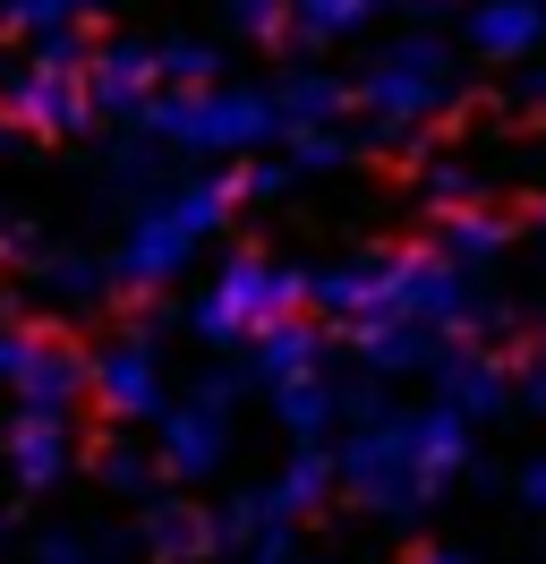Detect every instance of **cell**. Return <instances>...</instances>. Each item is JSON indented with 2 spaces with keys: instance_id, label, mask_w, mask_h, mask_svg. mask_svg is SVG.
Returning a JSON list of instances; mask_svg holds the SVG:
<instances>
[{
  "instance_id": "5",
  "label": "cell",
  "mask_w": 546,
  "mask_h": 564,
  "mask_svg": "<svg viewBox=\"0 0 546 564\" xmlns=\"http://www.w3.org/2000/svg\"><path fill=\"white\" fill-rule=\"evenodd\" d=\"M129 129H145L171 154H205V163H256L273 138H282V111H273V86H205V95H154Z\"/></svg>"
},
{
  "instance_id": "37",
  "label": "cell",
  "mask_w": 546,
  "mask_h": 564,
  "mask_svg": "<svg viewBox=\"0 0 546 564\" xmlns=\"http://www.w3.org/2000/svg\"><path fill=\"white\" fill-rule=\"evenodd\" d=\"M410 564H478L470 547H410Z\"/></svg>"
},
{
  "instance_id": "15",
  "label": "cell",
  "mask_w": 546,
  "mask_h": 564,
  "mask_svg": "<svg viewBox=\"0 0 546 564\" xmlns=\"http://www.w3.org/2000/svg\"><path fill=\"white\" fill-rule=\"evenodd\" d=\"M461 43L478 61H538L546 52V0H470Z\"/></svg>"
},
{
  "instance_id": "20",
  "label": "cell",
  "mask_w": 546,
  "mask_h": 564,
  "mask_svg": "<svg viewBox=\"0 0 546 564\" xmlns=\"http://www.w3.org/2000/svg\"><path fill=\"white\" fill-rule=\"evenodd\" d=\"M34 300L43 308H102L111 300V257H86V248H43L34 257Z\"/></svg>"
},
{
  "instance_id": "22",
  "label": "cell",
  "mask_w": 546,
  "mask_h": 564,
  "mask_svg": "<svg viewBox=\"0 0 546 564\" xmlns=\"http://www.w3.org/2000/svg\"><path fill=\"white\" fill-rule=\"evenodd\" d=\"M273 402V427L291 436V445H325L341 427V386L334 377H299V386H282V393H265Z\"/></svg>"
},
{
  "instance_id": "1",
  "label": "cell",
  "mask_w": 546,
  "mask_h": 564,
  "mask_svg": "<svg viewBox=\"0 0 546 564\" xmlns=\"http://www.w3.org/2000/svg\"><path fill=\"white\" fill-rule=\"evenodd\" d=\"M470 470H478V427L461 420V411H444V402H427V411H384V420L350 427L341 454H334L341 496H350L359 513H375V522H393V530H410L452 479H470Z\"/></svg>"
},
{
  "instance_id": "26",
  "label": "cell",
  "mask_w": 546,
  "mask_h": 564,
  "mask_svg": "<svg viewBox=\"0 0 546 564\" xmlns=\"http://www.w3.org/2000/svg\"><path fill=\"white\" fill-rule=\"evenodd\" d=\"M95 9H111V0H0V35H61V26H86Z\"/></svg>"
},
{
  "instance_id": "3",
  "label": "cell",
  "mask_w": 546,
  "mask_h": 564,
  "mask_svg": "<svg viewBox=\"0 0 546 564\" xmlns=\"http://www.w3.org/2000/svg\"><path fill=\"white\" fill-rule=\"evenodd\" d=\"M350 95H359V111H368V145L375 154H402V163L427 172V138H418V129L452 104V43L427 35V26H410V35H393L368 61V77H359Z\"/></svg>"
},
{
  "instance_id": "35",
  "label": "cell",
  "mask_w": 546,
  "mask_h": 564,
  "mask_svg": "<svg viewBox=\"0 0 546 564\" xmlns=\"http://www.w3.org/2000/svg\"><path fill=\"white\" fill-rule=\"evenodd\" d=\"M512 488H521V505H529V513H546V454L521 462V479H512Z\"/></svg>"
},
{
  "instance_id": "32",
  "label": "cell",
  "mask_w": 546,
  "mask_h": 564,
  "mask_svg": "<svg viewBox=\"0 0 546 564\" xmlns=\"http://www.w3.org/2000/svg\"><path fill=\"white\" fill-rule=\"evenodd\" d=\"M299 172H291V154H256L248 172H239V197H291Z\"/></svg>"
},
{
  "instance_id": "23",
  "label": "cell",
  "mask_w": 546,
  "mask_h": 564,
  "mask_svg": "<svg viewBox=\"0 0 546 564\" xmlns=\"http://www.w3.org/2000/svg\"><path fill=\"white\" fill-rule=\"evenodd\" d=\"M384 0H291V43L299 52H334V43H350L359 26H368Z\"/></svg>"
},
{
  "instance_id": "11",
  "label": "cell",
  "mask_w": 546,
  "mask_h": 564,
  "mask_svg": "<svg viewBox=\"0 0 546 564\" xmlns=\"http://www.w3.org/2000/svg\"><path fill=\"white\" fill-rule=\"evenodd\" d=\"M86 386H95V359L77 351L68 334H52V325H34V351L26 368H18V411H52V420H77V402H86Z\"/></svg>"
},
{
  "instance_id": "7",
  "label": "cell",
  "mask_w": 546,
  "mask_h": 564,
  "mask_svg": "<svg viewBox=\"0 0 546 564\" xmlns=\"http://www.w3.org/2000/svg\"><path fill=\"white\" fill-rule=\"evenodd\" d=\"M95 359V386H86V402H95L102 420L120 427H154L171 411V386H163V325H129V334H111Z\"/></svg>"
},
{
  "instance_id": "34",
  "label": "cell",
  "mask_w": 546,
  "mask_h": 564,
  "mask_svg": "<svg viewBox=\"0 0 546 564\" xmlns=\"http://www.w3.org/2000/svg\"><path fill=\"white\" fill-rule=\"evenodd\" d=\"M248 564H325V556H307V547L291 539V530H265V539L248 547Z\"/></svg>"
},
{
  "instance_id": "18",
  "label": "cell",
  "mask_w": 546,
  "mask_h": 564,
  "mask_svg": "<svg viewBox=\"0 0 546 564\" xmlns=\"http://www.w3.org/2000/svg\"><path fill=\"white\" fill-rule=\"evenodd\" d=\"M273 111H282V138H316V129H341V111H359V95L334 69H282L273 77Z\"/></svg>"
},
{
  "instance_id": "12",
  "label": "cell",
  "mask_w": 546,
  "mask_h": 564,
  "mask_svg": "<svg viewBox=\"0 0 546 564\" xmlns=\"http://www.w3.org/2000/svg\"><path fill=\"white\" fill-rule=\"evenodd\" d=\"M154 95H163V77H154V43H136V35L95 43V61H86V104H95V120H120V129H129Z\"/></svg>"
},
{
  "instance_id": "10",
  "label": "cell",
  "mask_w": 546,
  "mask_h": 564,
  "mask_svg": "<svg viewBox=\"0 0 546 564\" xmlns=\"http://www.w3.org/2000/svg\"><path fill=\"white\" fill-rule=\"evenodd\" d=\"M436 402L444 411H461V420H504L512 411V351H495V343H452V351L436 359Z\"/></svg>"
},
{
  "instance_id": "29",
  "label": "cell",
  "mask_w": 546,
  "mask_h": 564,
  "mask_svg": "<svg viewBox=\"0 0 546 564\" xmlns=\"http://www.w3.org/2000/svg\"><path fill=\"white\" fill-rule=\"evenodd\" d=\"M222 26H231V35H248V43H282L291 35V0H222Z\"/></svg>"
},
{
  "instance_id": "36",
  "label": "cell",
  "mask_w": 546,
  "mask_h": 564,
  "mask_svg": "<svg viewBox=\"0 0 546 564\" xmlns=\"http://www.w3.org/2000/svg\"><path fill=\"white\" fill-rule=\"evenodd\" d=\"M512 402H521V411H538V420H546V377H512Z\"/></svg>"
},
{
  "instance_id": "38",
  "label": "cell",
  "mask_w": 546,
  "mask_h": 564,
  "mask_svg": "<svg viewBox=\"0 0 546 564\" xmlns=\"http://www.w3.org/2000/svg\"><path fill=\"white\" fill-rule=\"evenodd\" d=\"M538 231H546V197H538Z\"/></svg>"
},
{
  "instance_id": "28",
  "label": "cell",
  "mask_w": 546,
  "mask_h": 564,
  "mask_svg": "<svg viewBox=\"0 0 546 564\" xmlns=\"http://www.w3.org/2000/svg\"><path fill=\"white\" fill-rule=\"evenodd\" d=\"M368 154V138L359 129H316V138H291V172H341V163H359Z\"/></svg>"
},
{
  "instance_id": "16",
  "label": "cell",
  "mask_w": 546,
  "mask_h": 564,
  "mask_svg": "<svg viewBox=\"0 0 546 564\" xmlns=\"http://www.w3.org/2000/svg\"><path fill=\"white\" fill-rule=\"evenodd\" d=\"M136 556L145 564H205L214 556V513L188 505V496H154L136 513Z\"/></svg>"
},
{
  "instance_id": "6",
  "label": "cell",
  "mask_w": 546,
  "mask_h": 564,
  "mask_svg": "<svg viewBox=\"0 0 546 564\" xmlns=\"http://www.w3.org/2000/svg\"><path fill=\"white\" fill-rule=\"evenodd\" d=\"M239 393H248L239 368H205L197 386H188V402H171L163 420H154V462H163V479L197 488V479H214V470L231 462V411H239Z\"/></svg>"
},
{
  "instance_id": "25",
  "label": "cell",
  "mask_w": 546,
  "mask_h": 564,
  "mask_svg": "<svg viewBox=\"0 0 546 564\" xmlns=\"http://www.w3.org/2000/svg\"><path fill=\"white\" fill-rule=\"evenodd\" d=\"M95 479H102L111 496H136V505H154V479H163V462L136 454L129 436H102V445H95Z\"/></svg>"
},
{
  "instance_id": "17",
  "label": "cell",
  "mask_w": 546,
  "mask_h": 564,
  "mask_svg": "<svg viewBox=\"0 0 546 564\" xmlns=\"http://www.w3.org/2000/svg\"><path fill=\"white\" fill-rule=\"evenodd\" d=\"M325 325L316 317H291V325H273V334H256L248 343V386H265V393H282V386H299V377H325Z\"/></svg>"
},
{
  "instance_id": "39",
  "label": "cell",
  "mask_w": 546,
  "mask_h": 564,
  "mask_svg": "<svg viewBox=\"0 0 546 564\" xmlns=\"http://www.w3.org/2000/svg\"><path fill=\"white\" fill-rule=\"evenodd\" d=\"M0 145H9V120H0Z\"/></svg>"
},
{
  "instance_id": "27",
  "label": "cell",
  "mask_w": 546,
  "mask_h": 564,
  "mask_svg": "<svg viewBox=\"0 0 546 564\" xmlns=\"http://www.w3.org/2000/svg\"><path fill=\"white\" fill-rule=\"evenodd\" d=\"M163 154H171V145H154L145 129H120L111 154H102V172L120 180V188H154V180H163Z\"/></svg>"
},
{
  "instance_id": "33",
  "label": "cell",
  "mask_w": 546,
  "mask_h": 564,
  "mask_svg": "<svg viewBox=\"0 0 546 564\" xmlns=\"http://www.w3.org/2000/svg\"><path fill=\"white\" fill-rule=\"evenodd\" d=\"M34 564H95V547H86L77 530H43V539H34Z\"/></svg>"
},
{
  "instance_id": "24",
  "label": "cell",
  "mask_w": 546,
  "mask_h": 564,
  "mask_svg": "<svg viewBox=\"0 0 546 564\" xmlns=\"http://www.w3.org/2000/svg\"><path fill=\"white\" fill-rule=\"evenodd\" d=\"M154 77H163V95H205V86H222V43L163 35L154 43Z\"/></svg>"
},
{
  "instance_id": "14",
  "label": "cell",
  "mask_w": 546,
  "mask_h": 564,
  "mask_svg": "<svg viewBox=\"0 0 546 564\" xmlns=\"http://www.w3.org/2000/svg\"><path fill=\"white\" fill-rule=\"evenodd\" d=\"M0 462L18 488H61L68 462H77V420H52V411H18L0 427Z\"/></svg>"
},
{
  "instance_id": "13",
  "label": "cell",
  "mask_w": 546,
  "mask_h": 564,
  "mask_svg": "<svg viewBox=\"0 0 546 564\" xmlns=\"http://www.w3.org/2000/svg\"><path fill=\"white\" fill-rule=\"evenodd\" d=\"M334 445H291V462L273 470V479H256L248 488V505H256V522L265 530H291L307 522V513H325V496H334Z\"/></svg>"
},
{
  "instance_id": "30",
  "label": "cell",
  "mask_w": 546,
  "mask_h": 564,
  "mask_svg": "<svg viewBox=\"0 0 546 564\" xmlns=\"http://www.w3.org/2000/svg\"><path fill=\"white\" fill-rule=\"evenodd\" d=\"M418 188H427V206H436V214H461V206H478V188H487V180H478L470 163H452V154H444V163L418 172Z\"/></svg>"
},
{
  "instance_id": "31",
  "label": "cell",
  "mask_w": 546,
  "mask_h": 564,
  "mask_svg": "<svg viewBox=\"0 0 546 564\" xmlns=\"http://www.w3.org/2000/svg\"><path fill=\"white\" fill-rule=\"evenodd\" d=\"M86 61H95V43L77 35V26H61V35H34V69H61V77H86Z\"/></svg>"
},
{
  "instance_id": "21",
  "label": "cell",
  "mask_w": 546,
  "mask_h": 564,
  "mask_svg": "<svg viewBox=\"0 0 546 564\" xmlns=\"http://www.w3.org/2000/svg\"><path fill=\"white\" fill-rule=\"evenodd\" d=\"M512 248V214L495 206H461V214H436V257L452 274H478V265H495Z\"/></svg>"
},
{
  "instance_id": "2",
  "label": "cell",
  "mask_w": 546,
  "mask_h": 564,
  "mask_svg": "<svg viewBox=\"0 0 546 564\" xmlns=\"http://www.w3.org/2000/svg\"><path fill=\"white\" fill-rule=\"evenodd\" d=\"M231 206H239V172H197V180H179L171 197L136 206V223L120 231V248H111V291L154 300L163 282H179L197 265V248L231 223Z\"/></svg>"
},
{
  "instance_id": "8",
  "label": "cell",
  "mask_w": 546,
  "mask_h": 564,
  "mask_svg": "<svg viewBox=\"0 0 546 564\" xmlns=\"http://www.w3.org/2000/svg\"><path fill=\"white\" fill-rule=\"evenodd\" d=\"M0 120L26 129V138H86L95 129V104H86V77H61V69H0Z\"/></svg>"
},
{
  "instance_id": "19",
  "label": "cell",
  "mask_w": 546,
  "mask_h": 564,
  "mask_svg": "<svg viewBox=\"0 0 546 564\" xmlns=\"http://www.w3.org/2000/svg\"><path fill=\"white\" fill-rule=\"evenodd\" d=\"M350 351H359V368H368L375 386H393V377H436V359L452 343H436L427 325H359Z\"/></svg>"
},
{
  "instance_id": "9",
  "label": "cell",
  "mask_w": 546,
  "mask_h": 564,
  "mask_svg": "<svg viewBox=\"0 0 546 564\" xmlns=\"http://www.w3.org/2000/svg\"><path fill=\"white\" fill-rule=\"evenodd\" d=\"M393 265H402V248H359V257H341V265H316V274H307V308L334 317L341 334L384 325V308H393Z\"/></svg>"
},
{
  "instance_id": "4",
  "label": "cell",
  "mask_w": 546,
  "mask_h": 564,
  "mask_svg": "<svg viewBox=\"0 0 546 564\" xmlns=\"http://www.w3.org/2000/svg\"><path fill=\"white\" fill-rule=\"evenodd\" d=\"M307 308V265L291 257H265V248H231L214 282L197 291V308H188V334H197L205 351H248L256 334L273 325H291Z\"/></svg>"
}]
</instances>
